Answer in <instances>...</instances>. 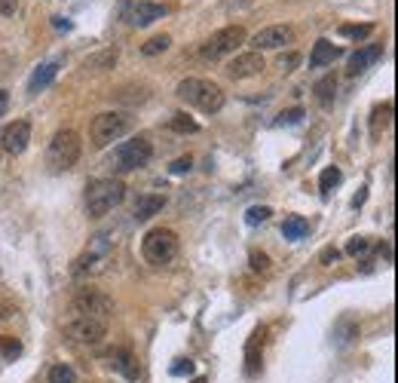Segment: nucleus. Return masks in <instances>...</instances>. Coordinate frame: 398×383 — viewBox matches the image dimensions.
Segmentation results:
<instances>
[{
	"instance_id": "f257e3e1",
	"label": "nucleus",
	"mask_w": 398,
	"mask_h": 383,
	"mask_svg": "<svg viewBox=\"0 0 398 383\" xmlns=\"http://www.w3.org/2000/svg\"><path fill=\"white\" fill-rule=\"evenodd\" d=\"M126 200V184L117 178H95L86 184V212L89 218H105Z\"/></svg>"
},
{
	"instance_id": "ea45409f",
	"label": "nucleus",
	"mask_w": 398,
	"mask_h": 383,
	"mask_svg": "<svg viewBox=\"0 0 398 383\" xmlns=\"http://www.w3.org/2000/svg\"><path fill=\"white\" fill-rule=\"evenodd\" d=\"M6 108H10V96H6V92L0 89V117L6 114Z\"/></svg>"
},
{
	"instance_id": "a211bd4d",
	"label": "nucleus",
	"mask_w": 398,
	"mask_h": 383,
	"mask_svg": "<svg viewBox=\"0 0 398 383\" xmlns=\"http://www.w3.org/2000/svg\"><path fill=\"white\" fill-rule=\"evenodd\" d=\"M166 206V193H141L138 200H135V209H132V215L135 221H150L154 215H159Z\"/></svg>"
},
{
	"instance_id": "f3484780",
	"label": "nucleus",
	"mask_w": 398,
	"mask_h": 383,
	"mask_svg": "<svg viewBox=\"0 0 398 383\" xmlns=\"http://www.w3.org/2000/svg\"><path fill=\"white\" fill-rule=\"evenodd\" d=\"M380 58H383V44H368V46L355 49V53L350 56V67H346V74L355 77L361 71H368V67L374 62H380Z\"/></svg>"
},
{
	"instance_id": "aec40b11",
	"label": "nucleus",
	"mask_w": 398,
	"mask_h": 383,
	"mask_svg": "<svg viewBox=\"0 0 398 383\" xmlns=\"http://www.w3.org/2000/svg\"><path fill=\"white\" fill-rule=\"evenodd\" d=\"M340 56V46H334L331 40H316V46H312V53H310V67H325V65H331L334 58Z\"/></svg>"
},
{
	"instance_id": "4468645a",
	"label": "nucleus",
	"mask_w": 398,
	"mask_h": 383,
	"mask_svg": "<svg viewBox=\"0 0 398 383\" xmlns=\"http://www.w3.org/2000/svg\"><path fill=\"white\" fill-rule=\"evenodd\" d=\"M264 67H267L264 56L251 49V53H239L230 65H227V77H233V80H248V77H258Z\"/></svg>"
},
{
	"instance_id": "a19ab883",
	"label": "nucleus",
	"mask_w": 398,
	"mask_h": 383,
	"mask_svg": "<svg viewBox=\"0 0 398 383\" xmlns=\"http://www.w3.org/2000/svg\"><path fill=\"white\" fill-rule=\"evenodd\" d=\"M361 202H365V187H361V193H359V197H355V200H352V206H355V209H359V206H361Z\"/></svg>"
},
{
	"instance_id": "f03ea898",
	"label": "nucleus",
	"mask_w": 398,
	"mask_h": 383,
	"mask_svg": "<svg viewBox=\"0 0 398 383\" xmlns=\"http://www.w3.org/2000/svg\"><path fill=\"white\" fill-rule=\"evenodd\" d=\"M175 96L187 105L199 108L202 114H218L224 108V92L221 86H215L211 80H199V77H187V80L178 83Z\"/></svg>"
},
{
	"instance_id": "0eeeda50",
	"label": "nucleus",
	"mask_w": 398,
	"mask_h": 383,
	"mask_svg": "<svg viewBox=\"0 0 398 383\" xmlns=\"http://www.w3.org/2000/svg\"><path fill=\"white\" fill-rule=\"evenodd\" d=\"M111 252H114V240H107L105 233H98L95 240L89 242V249L77 258V264H74V273H77V276H98V273H105L107 261H111Z\"/></svg>"
},
{
	"instance_id": "39448f33",
	"label": "nucleus",
	"mask_w": 398,
	"mask_h": 383,
	"mask_svg": "<svg viewBox=\"0 0 398 383\" xmlns=\"http://www.w3.org/2000/svg\"><path fill=\"white\" fill-rule=\"evenodd\" d=\"M141 254H144V261L154 264V267H163V264L175 261V254H178V236H175V230L154 227L141 240Z\"/></svg>"
},
{
	"instance_id": "473e14b6",
	"label": "nucleus",
	"mask_w": 398,
	"mask_h": 383,
	"mask_svg": "<svg viewBox=\"0 0 398 383\" xmlns=\"http://www.w3.org/2000/svg\"><path fill=\"white\" fill-rule=\"evenodd\" d=\"M298 65H300V56L294 53V49H291V53H282V56H279V62H276V67H279L282 74H291Z\"/></svg>"
},
{
	"instance_id": "a878e982",
	"label": "nucleus",
	"mask_w": 398,
	"mask_h": 383,
	"mask_svg": "<svg viewBox=\"0 0 398 383\" xmlns=\"http://www.w3.org/2000/svg\"><path fill=\"white\" fill-rule=\"evenodd\" d=\"M168 46H172V37H168V34H157V37H150L147 44L141 46V53L144 56H159V53H166Z\"/></svg>"
},
{
	"instance_id": "9b49d317",
	"label": "nucleus",
	"mask_w": 398,
	"mask_h": 383,
	"mask_svg": "<svg viewBox=\"0 0 398 383\" xmlns=\"http://www.w3.org/2000/svg\"><path fill=\"white\" fill-rule=\"evenodd\" d=\"M285 44H294V28L291 25H270V28L258 31L255 37H251L255 53H260V49H282Z\"/></svg>"
},
{
	"instance_id": "6ab92c4d",
	"label": "nucleus",
	"mask_w": 398,
	"mask_h": 383,
	"mask_svg": "<svg viewBox=\"0 0 398 383\" xmlns=\"http://www.w3.org/2000/svg\"><path fill=\"white\" fill-rule=\"evenodd\" d=\"M58 67H62V58H53V62H44L37 67V71L31 74V80H28V92L31 96H37V92H44L49 83L55 80V74H58Z\"/></svg>"
},
{
	"instance_id": "b1692460",
	"label": "nucleus",
	"mask_w": 398,
	"mask_h": 383,
	"mask_svg": "<svg viewBox=\"0 0 398 383\" xmlns=\"http://www.w3.org/2000/svg\"><path fill=\"white\" fill-rule=\"evenodd\" d=\"M49 383H77V371H74L71 365L58 362L49 368Z\"/></svg>"
},
{
	"instance_id": "7c9ffc66",
	"label": "nucleus",
	"mask_w": 398,
	"mask_h": 383,
	"mask_svg": "<svg viewBox=\"0 0 398 383\" xmlns=\"http://www.w3.org/2000/svg\"><path fill=\"white\" fill-rule=\"evenodd\" d=\"M270 215H273V209H270V206H251L248 212H245V224H251V227H255V224H264Z\"/></svg>"
},
{
	"instance_id": "72a5a7b5",
	"label": "nucleus",
	"mask_w": 398,
	"mask_h": 383,
	"mask_svg": "<svg viewBox=\"0 0 398 383\" xmlns=\"http://www.w3.org/2000/svg\"><path fill=\"white\" fill-rule=\"evenodd\" d=\"M248 261H251V270H255V273H267V270H270V258L264 252H251Z\"/></svg>"
},
{
	"instance_id": "423d86ee",
	"label": "nucleus",
	"mask_w": 398,
	"mask_h": 383,
	"mask_svg": "<svg viewBox=\"0 0 398 383\" xmlns=\"http://www.w3.org/2000/svg\"><path fill=\"white\" fill-rule=\"evenodd\" d=\"M132 129V120L120 110H107V114H98L89 126V135H92V144L95 148H107L111 141H120L126 132Z\"/></svg>"
},
{
	"instance_id": "20e7f679",
	"label": "nucleus",
	"mask_w": 398,
	"mask_h": 383,
	"mask_svg": "<svg viewBox=\"0 0 398 383\" xmlns=\"http://www.w3.org/2000/svg\"><path fill=\"white\" fill-rule=\"evenodd\" d=\"M150 157H154V144H150L144 135H135L132 141H123L114 148V157H111V166L117 172H135V169L147 166Z\"/></svg>"
},
{
	"instance_id": "9d476101",
	"label": "nucleus",
	"mask_w": 398,
	"mask_h": 383,
	"mask_svg": "<svg viewBox=\"0 0 398 383\" xmlns=\"http://www.w3.org/2000/svg\"><path fill=\"white\" fill-rule=\"evenodd\" d=\"M65 335L74 344H86V346H98L107 337V322L92 319V316H74L65 322Z\"/></svg>"
},
{
	"instance_id": "7ed1b4c3",
	"label": "nucleus",
	"mask_w": 398,
	"mask_h": 383,
	"mask_svg": "<svg viewBox=\"0 0 398 383\" xmlns=\"http://www.w3.org/2000/svg\"><path fill=\"white\" fill-rule=\"evenodd\" d=\"M80 153H83L80 135L74 129H58L46 148V166L53 169V172H67V169L77 166Z\"/></svg>"
},
{
	"instance_id": "c9c22d12",
	"label": "nucleus",
	"mask_w": 398,
	"mask_h": 383,
	"mask_svg": "<svg viewBox=\"0 0 398 383\" xmlns=\"http://www.w3.org/2000/svg\"><path fill=\"white\" fill-rule=\"evenodd\" d=\"M303 117V108H291V110H282V114H279V123H298Z\"/></svg>"
},
{
	"instance_id": "58836bf2",
	"label": "nucleus",
	"mask_w": 398,
	"mask_h": 383,
	"mask_svg": "<svg viewBox=\"0 0 398 383\" xmlns=\"http://www.w3.org/2000/svg\"><path fill=\"white\" fill-rule=\"evenodd\" d=\"M19 10V0H0V15H13Z\"/></svg>"
},
{
	"instance_id": "2f4dec72",
	"label": "nucleus",
	"mask_w": 398,
	"mask_h": 383,
	"mask_svg": "<svg viewBox=\"0 0 398 383\" xmlns=\"http://www.w3.org/2000/svg\"><path fill=\"white\" fill-rule=\"evenodd\" d=\"M0 353H4L6 359H15V356L22 353V344H19V340H15V337L4 335V337H0Z\"/></svg>"
},
{
	"instance_id": "c756f323",
	"label": "nucleus",
	"mask_w": 398,
	"mask_h": 383,
	"mask_svg": "<svg viewBox=\"0 0 398 383\" xmlns=\"http://www.w3.org/2000/svg\"><path fill=\"white\" fill-rule=\"evenodd\" d=\"M117 49H105V53H98V56H92L89 62H86V67H114L117 65Z\"/></svg>"
},
{
	"instance_id": "79ce46f5",
	"label": "nucleus",
	"mask_w": 398,
	"mask_h": 383,
	"mask_svg": "<svg viewBox=\"0 0 398 383\" xmlns=\"http://www.w3.org/2000/svg\"><path fill=\"white\" fill-rule=\"evenodd\" d=\"M193 383H206V377H197V380H193Z\"/></svg>"
},
{
	"instance_id": "6e6552de",
	"label": "nucleus",
	"mask_w": 398,
	"mask_h": 383,
	"mask_svg": "<svg viewBox=\"0 0 398 383\" xmlns=\"http://www.w3.org/2000/svg\"><path fill=\"white\" fill-rule=\"evenodd\" d=\"M242 44H245V28L242 25H227V28L215 31L206 44H202V58L218 62V58H224V56H233Z\"/></svg>"
},
{
	"instance_id": "5701e85b",
	"label": "nucleus",
	"mask_w": 398,
	"mask_h": 383,
	"mask_svg": "<svg viewBox=\"0 0 398 383\" xmlns=\"http://www.w3.org/2000/svg\"><path fill=\"white\" fill-rule=\"evenodd\" d=\"M340 181H343L340 169H337V166H328L325 172L319 175V190H321V197H328V193H331V190H334V187L340 184Z\"/></svg>"
},
{
	"instance_id": "f704fd0d",
	"label": "nucleus",
	"mask_w": 398,
	"mask_h": 383,
	"mask_svg": "<svg viewBox=\"0 0 398 383\" xmlns=\"http://www.w3.org/2000/svg\"><path fill=\"white\" fill-rule=\"evenodd\" d=\"M193 371H197V365H193L190 359H178V362L172 365V374H175V377H190Z\"/></svg>"
},
{
	"instance_id": "2eb2a0df",
	"label": "nucleus",
	"mask_w": 398,
	"mask_h": 383,
	"mask_svg": "<svg viewBox=\"0 0 398 383\" xmlns=\"http://www.w3.org/2000/svg\"><path fill=\"white\" fill-rule=\"evenodd\" d=\"M105 362L111 365L114 371H120L126 380H138V374H141L138 359H135L129 350H123V346H114V350H107V353H105Z\"/></svg>"
},
{
	"instance_id": "ddd939ff",
	"label": "nucleus",
	"mask_w": 398,
	"mask_h": 383,
	"mask_svg": "<svg viewBox=\"0 0 398 383\" xmlns=\"http://www.w3.org/2000/svg\"><path fill=\"white\" fill-rule=\"evenodd\" d=\"M166 15V6L163 4H154V0H135V4H129L123 10V19L129 25H138V28H144V25L157 22Z\"/></svg>"
},
{
	"instance_id": "393cba45",
	"label": "nucleus",
	"mask_w": 398,
	"mask_h": 383,
	"mask_svg": "<svg viewBox=\"0 0 398 383\" xmlns=\"http://www.w3.org/2000/svg\"><path fill=\"white\" fill-rule=\"evenodd\" d=\"M389 120H392V101H386V105H380L374 110V120H371V132L380 135V129H386Z\"/></svg>"
},
{
	"instance_id": "c85d7f7f",
	"label": "nucleus",
	"mask_w": 398,
	"mask_h": 383,
	"mask_svg": "<svg viewBox=\"0 0 398 383\" xmlns=\"http://www.w3.org/2000/svg\"><path fill=\"white\" fill-rule=\"evenodd\" d=\"M371 31H374V25H340V37L350 40H365Z\"/></svg>"
},
{
	"instance_id": "1a4fd4ad",
	"label": "nucleus",
	"mask_w": 398,
	"mask_h": 383,
	"mask_svg": "<svg viewBox=\"0 0 398 383\" xmlns=\"http://www.w3.org/2000/svg\"><path fill=\"white\" fill-rule=\"evenodd\" d=\"M71 310L77 313V316H92V319L107 322L114 316V301L105 292H98V288H80V292L71 297Z\"/></svg>"
},
{
	"instance_id": "4c0bfd02",
	"label": "nucleus",
	"mask_w": 398,
	"mask_h": 383,
	"mask_svg": "<svg viewBox=\"0 0 398 383\" xmlns=\"http://www.w3.org/2000/svg\"><path fill=\"white\" fill-rule=\"evenodd\" d=\"M184 172H190V157H181L172 163V175H184Z\"/></svg>"
},
{
	"instance_id": "cd10ccee",
	"label": "nucleus",
	"mask_w": 398,
	"mask_h": 383,
	"mask_svg": "<svg viewBox=\"0 0 398 383\" xmlns=\"http://www.w3.org/2000/svg\"><path fill=\"white\" fill-rule=\"evenodd\" d=\"M371 252V240L368 236H352L350 242H346V254H352V258H365Z\"/></svg>"
},
{
	"instance_id": "dca6fc26",
	"label": "nucleus",
	"mask_w": 398,
	"mask_h": 383,
	"mask_svg": "<svg viewBox=\"0 0 398 383\" xmlns=\"http://www.w3.org/2000/svg\"><path fill=\"white\" fill-rule=\"evenodd\" d=\"M264 335H267V328H255L248 337V344H245V374H248V377H255L260 371V359H264Z\"/></svg>"
},
{
	"instance_id": "bb28decb",
	"label": "nucleus",
	"mask_w": 398,
	"mask_h": 383,
	"mask_svg": "<svg viewBox=\"0 0 398 383\" xmlns=\"http://www.w3.org/2000/svg\"><path fill=\"white\" fill-rule=\"evenodd\" d=\"M168 129H172V132H181V135H193V132H199V123L190 120L187 114H175L172 123H168Z\"/></svg>"
},
{
	"instance_id": "412c9836",
	"label": "nucleus",
	"mask_w": 398,
	"mask_h": 383,
	"mask_svg": "<svg viewBox=\"0 0 398 383\" xmlns=\"http://www.w3.org/2000/svg\"><path fill=\"white\" fill-rule=\"evenodd\" d=\"M307 233H310V221L307 218H300V215H288L285 218V224H282V236H285V240L298 242Z\"/></svg>"
},
{
	"instance_id": "4be33fe9",
	"label": "nucleus",
	"mask_w": 398,
	"mask_h": 383,
	"mask_svg": "<svg viewBox=\"0 0 398 383\" xmlns=\"http://www.w3.org/2000/svg\"><path fill=\"white\" fill-rule=\"evenodd\" d=\"M312 92H316V98L321 101V105H328V101L334 98V92H337V77H334V74L321 77L316 86H312Z\"/></svg>"
},
{
	"instance_id": "e433bc0d",
	"label": "nucleus",
	"mask_w": 398,
	"mask_h": 383,
	"mask_svg": "<svg viewBox=\"0 0 398 383\" xmlns=\"http://www.w3.org/2000/svg\"><path fill=\"white\" fill-rule=\"evenodd\" d=\"M340 258V249H334V245H328V249H321V254H319V261L325 264V267H331V264Z\"/></svg>"
},
{
	"instance_id": "f8f14e48",
	"label": "nucleus",
	"mask_w": 398,
	"mask_h": 383,
	"mask_svg": "<svg viewBox=\"0 0 398 383\" xmlns=\"http://www.w3.org/2000/svg\"><path fill=\"white\" fill-rule=\"evenodd\" d=\"M28 141H31V123L28 120H15V123H10L4 132H0V148H4L6 153H13V157L25 153Z\"/></svg>"
}]
</instances>
